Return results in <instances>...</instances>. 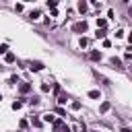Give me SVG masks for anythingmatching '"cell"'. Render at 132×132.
<instances>
[{"label":"cell","instance_id":"1","mask_svg":"<svg viewBox=\"0 0 132 132\" xmlns=\"http://www.w3.org/2000/svg\"><path fill=\"white\" fill-rule=\"evenodd\" d=\"M72 29L76 31V33H85V31H87V23H85V21H83V23H76Z\"/></svg>","mask_w":132,"mask_h":132},{"label":"cell","instance_id":"2","mask_svg":"<svg viewBox=\"0 0 132 132\" xmlns=\"http://www.w3.org/2000/svg\"><path fill=\"white\" fill-rule=\"evenodd\" d=\"M29 68H31L33 72H39V70L43 68V64H41V62H31V66H29Z\"/></svg>","mask_w":132,"mask_h":132},{"label":"cell","instance_id":"3","mask_svg":"<svg viewBox=\"0 0 132 132\" xmlns=\"http://www.w3.org/2000/svg\"><path fill=\"white\" fill-rule=\"evenodd\" d=\"M89 97L91 99H101V93L99 91H89Z\"/></svg>","mask_w":132,"mask_h":132},{"label":"cell","instance_id":"4","mask_svg":"<svg viewBox=\"0 0 132 132\" xmlns=\"http://www.w3.org/2000/svg\"><path fill=\"white\" fill-rule=\"evenodd\" d=\"M91 60H101V54H99V52H91Z\"/></svg>","mask_w":132,"mask_h":132},{"label":"cell","instance_id":"5","mask_svg":"<svg viewBox=\"0 0 132 132\" xmlns=\"http://www.w3.org/2000/svg\"><path fill=\"white\" fill-rule=\"evenodd\" d=\"M78 10H81V13H85V10H87V2H85V0H81V2H78Z\"/></svg>","mask_w":132,"mask_h":132},{"label":"cell","instance_id":"6","mask_svg":"<svg viewBox=\"0 0 132 132\" xmlns=\"http://www.w3.org/2000/svg\"><path fill=\"white\" fill-rule=\"evenodd\" d=\"M105 25H107V21H105V19H97V27H101V29H103Z\"/></svg>","mask_w":132,"mask_h":132},{"label":"cell","instance_id":"7","mask_svg":"<svg viewBox=\"0 0 132 132\" xmlns=\"http://www.w3.org/2000/svg\"><path fill=\"white\" fill-rule=\"evenodd\" d=\"M43 122H54V116H50V113H45V116H43Z\"/></svg>","mask_w":132,"mask_h":132},{"label":"cell","instance_id":"8","mask_svg":"<svg viewBox=\"0 0 132 132\" xmlns=\"http://www.w3.org/2000/svg\"><path fill=\"white\" fill-rule=\"evenodd\" d=\"M21 107H23L21 101H15V103H13V110H21Z\"/></svg>","mask_w":132,"mask_h":132},{"label":"cell","instance_id":"9","mask_svg":"<svg viewBox=\"0 0 132 132\" xmlns=\"http://www.w3.org/2000/svg\"><path fill=\"white\" fill-rule=\"evenodd\" d=\"M62 128V120H58V122H54V130H60Z\"/></svg>","mask_w":132,"mask_h":132},{"label":"cell","instance_id":"10","mask_svg":"<svg viewBox=\"0 0 132 132\" xmlns=\"http://www.w3.org/2000/svg\"><path fill=\"white\" fill-rule=\"evenodd\" d=\"M6 62L10 64V62H15V54H6Z\"/></svg>","mask_w":132,"mask_h":132},{"label":"cell","instance_id":"11","mask_svg":"<svg viewBox=\"0 0 132 132\" xmlns=\"http://www.w3.org/2000/svg\"><path fill=\"white\" fill-rule=\"evenodd\" d=\"M6 50H8V45H6V43L0 45V54H6Z\"/></svg>","mask_w":132,"mask_h":132},{"label":"cell","instance_id":"12","mask_svg":"<svg viewBox=\"0 0 132 132\" xmlns=\"http://www.w3.org/2000/svg\"><path fill=\"white\" fill-rule=\"evenodd\" d=\"M107 110H110V103H107V101L101 103V112H107Z\"/></svg>","mask_w":132,"mask_h":132},{"label":"cell","instance_id":"13","mask_svg":"<svg viewBox=\"0 0 132 132\" xmlns=\"http://www.w3.org/2000/svg\"><path fill=\"white\" fill-rule=\"evenodd\" d=\"M29 89H31V87H29V85H27V83H25V85H21V91H23V93H27V91H29Z\"/></svg>","mask_w":132,"mask_h":132},{"label":"cell","instance_id":"14","mask_svg":"<svg viewBox=\"0 0 132 132\" xmlns=\"http://www.w3.org/2000/svg\"><path fill=\"white\" fill-rule=\"evenodd\" d=\"M95 35H97V37H101V39H103V37H105V31H103V29H101V31H99V29H97V33H95Z\"/></svg>","mask_w":132,"mask_h":132},{"label":"cell","instance_id":"15","mask_svg":"<svg viewBox=\"0 0 132 132\" xmlns=\"http://www.w3.org/2000/svg\"><path fill=\"white\" fill-rule=\"evenodd\" d=\"M41 91H43V93H48V91H50V85L43 83V85H41Z\"/></svg>","mask_w":132,"mask_h":132},{"label":"cell","instance_id":"16","mask_svg":"<svg viewBox=\"0 0 132 132\" xmlns=\"http://www.w3.org/2000/svg\"><path fill=\"white\" fill-rule=\"evenodd\" d=\"M29 17H31V19H37V17H39V10H33V13H31Z\"/></svg>","mask_w":132,"mask_h":132},{"label":"cell","instance_id":"17","mask_svg":"<svg viewBox=\"0 0 132 132\" xmlns=\"http://www.w3.org/2000/svg\"><path fill=\"white\" fill-rule=\"evenodd\" d=\"M31 122H33V126H41V122H39L37 118H31Z\"/></svg>","mask_w":132,"mask_h":132},{"label":"cell","instance_id":"18","mask_svg":"<svg viewBox=\"0 0 132 132\" xmlns=\"http://www.w3.org/2000/svg\"><path fill=\"white\" fill-rule=\"evenodd\" d=\"M122 132H130V130H128V128H124V130H122Z\"/></svg>","mask_w":132,"mask_h":132},{"label":"cell","instance_id":"19","mask_svg":"<svg viewBox=\"0 0 132 132\" xmlns=\"http://www.w3.org/2000/svg\"><path fill=\"white\" fill-rule=\"evenodd\" d=\"M23 2H33V0H23Z\"/></svg>","mask_w":132,"mask_h":132}]
</instances>
